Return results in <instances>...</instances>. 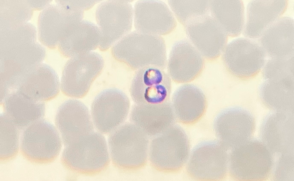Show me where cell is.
<instances>
[{
	"instance_id": "8fae6325",
	"label": "cell",
	"mask_w": 294,
	"mask_h": 181,
	"mask_svg": "<svg viewBox=\"0 0 294 181\" xmlns=\"http://www.w3.org/2000/svg\"><path fill=\"white\" fill-rule=\"evenodd\" d=\"M255 125L252 113L237 106L221 111L216 117L213 123L214 130L219 141L228 150L232 149L250 139Z\"/></svg>"
},
{
	"instance_id": "4dcf8cb0",
	"label": "cell",
	"mask_w": 294,
	"mask_h": 181,
	"mask_svg": "<svg viewBox=\"0 0 294 181\" xmlns=\"http://www.w3.org/2000/svg\"><path fill=\"white\" fill-rule=\"evenodd\" d=\"M209 1L169 0L168 2L178 20L185 25L196 18L209 15Z\"/></svg>"
},
{
	"instance_id": "4fadbf2b",
	"label": "cell",
	"mask_w": 294,
	"mask_h": 181,
	"mask_svg": "<svg viewBox=\"0 0 294 181\" xmlns=\"http://www.w3.org/2000/svg\"><path fill=\"white\" fill-rule=\"evenodd\" d=\"M171 89L169 75L163 69L149 67L137 70L130 92L135 104H158L169 101Z\"/></svg>"
},
{
	"instance_id": "cb8c5ba5",
	"label": "cell",
	"mask_w": 294,
	"mask_h": 181,
	"mask_svg": "<svg viewBox=\"0 0 294 181\" xmlns=\"http://www.w3.org/2000/svg\"><path fill=\"white\" fill-rule=\"evenodd\" d=\"M4 113L21 130L42 119L44 101H37L17 91L11 92L1 101Z\"/></svg>"
},
{
	"instance_id": "30bf717a",
	"label": "cell",
	"mask_w": 294,
	"mask_h": 181,
	"mask_svg": "<svg viewBox=\"0 0 294 181\" xmlns=\"http://www.w3.org/2000/svg\"><path fill=\"white\" fill-rule=\"evenodd\" d=\"M266 55L260 44L247 38H236L225 48L223 58L227 68L238 78L254 76L266 62Z\"/></svg>"
},
{
	"instance_id": "9c48e42d",
	"label": "cell",
	"mask_w": 294,
	"mask_h": 181,
	"mask_svg": "<svg viewBox=\"0 0 294 181\" xmlns=\"http://www.w3.org/2000/svg\"><path fill=\"white\" fill-rule=\"evenodd\" d=\"M227 150L219 141L200 142L191 153L187 166L188 174L197 180L223 179L227 171Z\"/></svg>"
},
{
	"instance_id": "603a6c76",
	"label": "cell",
	"mask_w": 294,
	"mask_h": 181,
	"mask_svg": "<svg viewBox=\"0 0 294 181\" xmlns=\"http://www.w3.org/2000/svg\"><path fill=\"white\" fill-rule=\"evenodd\" d=\"M259 40L270 58L294 57L293 19L279 18L266 29Z\"/></svg>"
},
{
	"instance_id": "44dd1931",
	"label": "cell",
	"mask_w": 294,
	"mask_h": 181,
	"mask_svg": "<svg viewBox=\"0 0 294 181\" xmlns=\"http://www.w3.org/2000/svg\"><path fill=\"white\" fill-rule=\"evenodd\" d=\"M1 50V68L19 74L41 63L45 55L44 48L36 42L20 40L10 43Z\"/></svg>"
},
{
	"instance_id": "2e32d148",
	"label": "cell",
	"mask_w": 294,
	"mask_h": 181,
	"mask_svg": "<svg viewBox=\"0 0 294 181\" xmlns=\"http://www.w3.org/2000/svg\"><path fill=\"white\" fill-rule=\"evenodd\" d=\"M83 14L59 4L49 5L39 15V38L47 47L54 48L59 40L74 25L82 20Z\"/></svg>"
},
{
	"instance_id": "277c9868",
	"label": "cell",
	"mask_w": 294,
	"mask_h": 181,
	"mask_svg": "<svg viewBox=\"0 0 294 181\" xmlns=\"http://www.w3.org/2000/svg\"><path fill=\"white\" fill-rule=\"evenodd\" d=\"M189 152V141L185 132L181 126L174 124L153 138L150 145L149 159L156 170L174 172L183 166Z\"/></svg>"
},
{
	"instance_id": "52a82bcc",
	"label": "cell",
	"mask_w": 294,
	"mask_h": 181,
	"mask_svg": "<svg viewBox=\"0 0 294 181\" xmlns=\"http://www.w3.org/2000/svg\"><path fill=\"white\" fill-rule=\"evenodd\" d=\"M133 8L127 0H108L99 5L96 18L100 38L99 48L108 50L127 35L131 29Z\"/></svg>"
},
{
	"instance_id": "6da1fadb",
	"label": "cell",
	"mask_w": 294,
	"mask_h": 181,
	"mask_svg": "<svg viewBox=\"0 0 294 181\" xmlns=\"http://www.w3.org/2000/svg\"><path fill=\"white\" fill-rule=\"evenodd\" d=\"M111 52L116 60L134 70L149 67L163 70L167 65L166 45L160 36L132 32L116 43Z\"/></svg>"
},
{
	"instance_id": "5b68a950",
	"label": "cell",
	"mask_w": 294,
	"mask_h": 181,
	"mask_svg": "<svg viewBox=\"0 0 294 181\" xmlns=\"http://www.w3.org/2000/svg\"><path fill=\"white\" fill-rule=\"evenodd\" d=\"M229 159L230 173L239 180H262L269 175L272 159L266 146L254 139L232 149Z\"/></svg>"
},
{
	"instance_id": "8992f818",
	"label": "cell",
	"mask_w": 294,
	"mask_h": 181,
	"mask_svg": "<svg viewBox=\"0 0 294 181\" xmlns=\"http://www.w3.org/2000/svg\"><path fill=\"white\" fill-rule=\"evenodd\" d=\"M20 150L24 156L33 163L45 164L53 161L61 147V140L55 126L42 119L23 130Z\"/></svg>"
},
{
	"instance_id": "ba28073f",
	"label": "cell",
	"mask_w": 294,
	"mask_h": 181,
	"mask_svg": "<svg viewBox=\"0 0 294 181\" xmlns=\"http://www.w3.org/2000/svg\"><path fill=\"white\" fill-rule=\"evenodd\" d=\"M104 65L102 56L95 52L72 57L67 62L62 73L61 86L63 93L71 97H83L101 72Z\"/></svg>"
},
{
	"instance_id": "f546056e",
	"label": "cell",
	"mask_w": 294,
	"mask_h": 181,
	"mask_svg": "<svg viewBox=\"0 0 294 181\" xmlns=\"http://www.w3.org/2000/svg\"><path fill=\"white\" fill-rule=\"evenodd\" d=\"M20 129L4 113L0 115V160L7 161L17 154Z\"/></svg>"
},
{
	"instance_id": "7402d4cb",
	"label": "cell",
	"mask_w": 294,
	"mask_h": 181,
	"mask_svg": "<svg viewBox=\"0 0 294 181\" xmlns=\"http://www.w3.org/2000/svg\"><path fill=\"white\" fill-rule=\"evenodd\" d=\"M287 5V0L250 1L247 7L243 35L252 40H259L266 29L284 13Z\"/></svg>"
},
{
	"instance_id": "f1b7e54d",
	"label": "cell",
	"mask_w": 294,
	"mask_h": 181,
	"mask_svg": "<svg viewBox=\"0 0 294 181\" xmlns=\"http://www.w3.org/2000/svg\"><path fill=\"white\" fill-rule=\"evenodd\" d=\"M212 17L219 24L227 35H240L245 24L244 7L241 0L209 1Z\"/></svg>"
},
{
	"instance_id": "ffe728a7",
	"label": "cell",
	"mask_w": 294,
	"mask_h": 181,
	"mask_svg": "<svg viewBox=\"0 0 294 181\" xmlns=\"http://www.w3.org/2000/svg\"><path fill=\"white\" fill-rule=\"evenodd\" d=\"M176 118L169 101L158 104H135L130 115L131 122L152 138L174 125Z\"/></svg>"
},
{
	"instance_id": "9a60e30c",
	"label": "cell",
	"mask_w": 294,
	"mask_h": 181,
	"mask_svg": "<svg viewBox=\"0 0 294 181\" xmlns=\"http://www.w3.org/2000/svg\"><path fill=\"white\" fill-rule=\"evenodd\" d=\"M55 121L65 146L75 143L94 132L88 108L76 100H68L60 106Z\"/></svg>"
},
{
	"instance_id": "3957f363",
	"label": "cell",
	"mask_w": 294,
	"mask_h": 181,
	"mask_svg": "<svg viewBox=\"0 0 294 181\" xmlns=\"http://www.w3.org/2000/svg\"><path fill=\"white\" fill-rule=\"evenodd\" d=\"M106 142L94 131L77 142L65 146L61 162L68 170L81 174L92 175L104 170L110 158Z\"/></svg>"
},
{
	"instance_id": "7c38bea8",
	"label": "cell",
	"mask_w": 294,
	"mask_h": 181,
	"mask_svg": "<svg viewBox=\"0 0 294 181\" xmlns=\"http://www.w3.org/2000/svg\"><path fill=\"white\" fill-rule=\"evenodd\" d=\"M130 108V102L120 90L111 88L104 90L94 99L91 114L97 129L103 133L113 131L126 119Z\"/></svg>"
},
{
	"instance_id": "83f0119b",
	"label": "cell",
	"mask_w": 294,
	"mask_h": 181,
	"mask_svg": "<svg viewBox=\"0 0 294 181\" xmlns=\"http://www.w3.org/2000/svg\"><path fill=\"white\" fill-rule=\"evenodd\" d=\"M293 111H277L267 115L261 129L264 142L272 151L283 150L293 140ZM291 146V145H290Z\"/></svg>"
},
{
	"instance_id": "4316f807",
	"label": "cell",
	"mask_w": 294,
	"mask_h": 181,
	"mask_svg": "<svg viewBox=\"0 0 294 181\" xmlns=\"http://www.w3.org/2000/svg\"><path fill=\"white\" fill-rule=\"evenodd\" d=\"M100 38L99 29L94 23L83 20L74 25L59 40L61 53L72 57L95 50L99 46Z\"/></svg>"
},
{
	"instance_id": "e0dca14e",
	"label": "cell",
	"mask_w": 294,
	"mask_h": 181,
	"mask_svg": "<svg viewBox=\"0 0 294 181\" xmlns=\"http://www.w3.org/2000/svg\"><path fill=\"white\" fill-rule=\"evenodd\" d=\"M134 26L142 33L160 36L171 32L176 20L167 5L159 1L142 0L134 6Z\"/></svg>"
},
{
	"instance_id": "ac0fdd59",
	"label": "cell",
	"mask_w": 294,
	"mask_h": 181,
	"mask_svg": "<svg viewBox=\"0 0 294 181\" xmlns=\"http://www.w3.org/2000/svg\"><path fill=\"white\" fill-rule=\"evenodd\" d=\"M59 89V78L55 71L49 65L40 63L20 78L14 91L34 99L44 101L56 97Z\"/></svg>"
},
{
	"instance_id": "484cf974",
	"label": "cell",
	"mask_w": 294,
	"mask_h": 181,
	"mask_svg": "<svg viewBox=\"0 0 294 181\" xmlns=\"http://www.w3.org/2000/svg\"><path fill=\"white\" fill-rule=\"evenodd\" d=\"M293 74H283L264 78L259 89L264 104L277 111H293Z\"/></svg>"
},
{
	"instance_id": "d6986e66",
	"label": "cell",
	"mask_w": 294,
	"mask_h": 181,
	"mask_svg": "<svg viewBox=\"0 0 294 181\" xmlns=\"http://www.w3.org/2000/svg\"><path fill=\"white\" fill-rule=\"evenodd\" d=\"M203 65L200 53L188 41L181 40L174 44L167 69L168 74L174 82L182 83L193 80L200 74Z\"/></svg>"
},
{
	"instance_id": "5bb4252c",
	"label": "cell",
	"mask_w": 294,
	"mask_h": 181,
	"mask_svg": "<svg viewBox=\"0 0 294 181\" xmlns=\"http://www.w3.org/2000/svg\"><path fill=\"white\" fill-rule=\"evenodd\" d=\"M185 26L188 38L203 56L212 60L220 55L225 47L227 35L213 17L209 15L202 16Z\"/></svg>"
},
{
	"instance_id": "d4e9b609",
	"label": "cell",
	"mask_w": 294,
	"mask_h": 181,
	"mask_svg": "<svg viewBox=\"0 0 294 181\" xmlns=\"http://www.w3.org/2000/svg\"><path fill=\"white\" fill-rule=\"evenodd\" d=\"M176 117L180 122L191 124L198 121L204 113L207 102L202 90L192 84L179 87L174 93L171 103Z\"/></svg>"
},
{
	"instance_id": "7a4b0ae2",
	"label": "cell",
	"mask_w": 294,
	"mask_h": 181,
	"mask_svg": "<svg viewBox=\"0 0 294 181\" xmlns=\"http://www.w3.org/2000/svg\"><path fill=\"white\" fill-rule=\"evenodd\" d=\"M108 141L112 162L117 167L133 170L146 164L149 137L135 124L121 125L110 134Z\"/></svg>"
}]
</instances>
